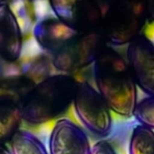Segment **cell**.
I'll return each mask as SVG.
<instances>
[{
  "mask_svg": "<svg viewBox=\"0 0 154 154\" xmlns=\"http://www.w3.org/2000/svg\"><path fill=\"white\" fill-rule=\"evenodd\" d=\"M94 77L97 91L110 110L123 117L134 116L137 86L126 60L105 47L94 61Z\"/></svg>",
  "mask_w": 154,
  "mask_h": 154,
  "instance_id": "1",
  "label": "cell"
},
{
  "mask_svg": "<svg viewBox=\"0 0 154 154\" xmlns=\"http://www.w3.org/2000/svg\"><path fill=\"white\" fill-rule=\"evenodd\" d=\"M78 83L71 77L58 75L35 85L21 106L23 120L42 125L64 115L73 104Z\"/></svg>",
  "mask_w": 154,
  "mask_h": 154,
  "instance_id": "2",
  "label": "cell"
},
{
  "mask_svg": "<svg viewBox=\"0 0 154 154\" xmlns=\"http://www.w3.org/2000/svg\"><path fill=\"white\" fill-rule=\"evenodd\" d=\"M147 21L145 0H114L103 13L100 32L106 42L122 46L140 35Z\"/></svg>",
  "mask_w": 154,
  "mask_h": 154,
  "instance_id": "3",
  "label": "cell"
},
{
  "mask_svg": "<svg viewBox=\"0 0 154 154\" xmlns=\"http://www.w3.org/2000/svg\"><path fill=\"white\" fill-rule=\"evenodd\" d=\"M73 106L81 124L93 134L106 137L113 128L111 110L93 86L88 82L78 83Z\"/></svg>",
  "mask_w": 154,
  "mask_h": 154,
  "instance_id": "4",
  "label": "cell"
},
{
  "mask_svg": "<svg viewBox=\"0 0 154 154\" xmlns=\"http://www.w3.org/2000/svg\"><path fill=\"white\" fill-rule=\"evenodd\" d=\"M100 31L77 32L59 51L55 66L64 71H72L94 63L106 47Z\"/></svg>",
  "mask_w": 154,
  "mask_h": 154,
  "instance_id": "5",
  "label": "cell"
},
{
  "mask_svg": "<svg viewBox=\"0 0 154 154\" xmlns=\"http://www.w3.org/2000/svg\"><path fill=\"white\" fill-rule=\"evenodd\" d=\"M63 23L82 32L100 31L103 10L96 0H50Z\"/></svg>",
  "mask_w": 154,
  "mask_h": 154,
  "instance_id": "6",
  "label": "cell"
},
{
  "mask_svg": "<svg viewBox=\"0 0 154 154\" xmlns=\"http://www.w3.org/2000/svg\"><path fill=\"white\" fill-rule=\"evenodd\" d=\"M126 61L136 83L148 96L154 95V43L140 34L127 44Z\"/></svg>",
  "mask_w": 154,
  "mask_h": 154,
  "instance_id": "7",
  "label": "cell"
},
{
  "mask_svg": "<svg viewBox=\"0 0 154 154\" xmlns=\"http://www.w3.org/2000/svg\"><path fill=\"white\" fill-rule=\"evenodd\" d=\"M49 154H90L91 146L85 131L69 119H60L49 137Z\"/></svg>",
  "mask_w": 154,
  "mask_h": 154,
  "instance_id": "8",
  "label": "cell"
},
{
  "mask_svg": "<svg viewBox=\"0 0 154 154\" xmlns=\"http://www.w3.org/2000/svg\"><path fill=\"white\" fill-rule=\"evenodd\" d=\"M21 32L12 12L0 6V54L6 60H14L20 55Z\"/></svg>",
  "mask_w": 154,
  "mask_h": 154,
  "instance_id": "9",
  "label": "cell"
},
{
  "mask_svg": "<svg viewBox=\"0 0 154 154\" xmlns=\"http://www.w3.org/2000/svg\"><path fill=\"white\" fill-rule=\"evenodd\" d=\"M23 121L20 106L0 101V144L10 142Z\"/></svg>",
  "mask_w": 154,
  "mask_h": 154,
  "instance_id": "10",
  "label": "cell"
},
{
  "mask_svg": "<svg viewBox=\"0 0 154 154\" xmlns=\"http://www.w3.org/2000/svg\"><path fill=\"white\" fill-rule=\"evenodd\" d=\"M9 143L12 154H49L37 136L24 130L19 129Z\"/></svg>",
  "mask_w": 154,
  "mask_h": 154,
  "instance_id": "11",
  "label": "cell"
},
{
  "mask_svg": "<svg viewBox=\"0 0 154 154\" xmlns=\"http://www.w3.org/2000/svg\"><path fill=\"white\" fill-rule=\"evenodd\" d=\"M129 154H154V130L136 125L130 138Z\"/></svg>",
  "mask_w": 154,
  "mask_h": 154,
  "instance_id": "12",
  "label": "cell"
},
{
  "mask_svg": "<svg viewBox=\"0 0 154 154\" xmlns=\"http://www.w3.org/2000/svg\"><path fill=\"white\" fill-rule=\"evenodd\" d=\"M134 116L140 125L154 130V95L137 102Z\"/></svg>",
  "mask_w": 154,
  "mask_h": 154,
  "instance_id": "13",
  "label": "cell"
},
{
  "mask_svg": "<svg viewBox=\"0 0 154 154\" xmlns=\"http://www.w3.org/2000/svg\"><path fill=\"white\" fill-rule=\"evenodd\" d=\"M90 154H117L113 145L107 141H99L91 147Z\"/></svg>",
  "mask_w": 154,
  "mask_h": 154,
  "instance_id": "14",
  "label": "cell"
},
{
  "mask_svg": "<svg viewBox=\"0 0 154 154\" xmlns=\"http://www.w3.org/2000/svg\"><path fill=\"white\" fill-rule=\"evenodd\" d=\"M145 2L147 7L148 20L154 21V0H145Z\"/></svg>",
  "mask_w": 154,
  "mask_h": 154,
  "instance_id": "15",
  "label": "cell"
},
{
  "mask_svg": "<svg viewBox=\"0 0 154 154\" xmlns=\"http://www.w3.org/2000/svg\"><path fill=\"white\" fill-rule=\"evenodd\" d=\"M97 2V4L100 5L101 9L103 10V13L105 12V10L112 4V2L114 0H96Z\"/></svg>",
  "mask_w": 154,
  "mask_h": 154,
  "instance_id": "16",
  "label": "cell"
},
{
  "mask_svg": "<svg viewBox=\"0 0 154 154\" xmlns=\"http://www.w3.org/2000/svg\"><path fill=\"white\" fill-rule=\"evenodd\" d=\"M0 154H12L11 151H9L4 144H0Z\"/></svg>",
  "mask_w": 154,
  "mask_h": 154,
  "instance_id": "17",
  "label": "cell"
},
{
  "mask_svg": "<svg viewBox=\"0 0 154 154\" xmlns=\"http://www.w3.org/2000/svg\"><path fill=\"white\" fill-rule=\"evenodd\" d=\"M4 0H0V4H1V2H3Z\"/></svg>",
  "mask_w": 154,
  "mask_h": 154,
  "instance_id": "18",
  "label": "cell"
}]
</instances>
